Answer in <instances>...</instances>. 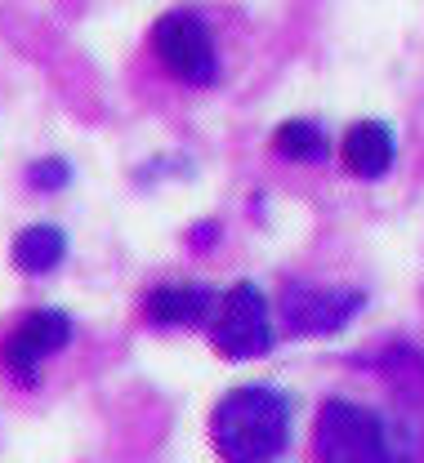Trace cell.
Returning a JSON list of instances; mask_svg holds the SVG:
<instances>
[{
  "label": "cell",
  "instance_id": "obj_13",
  "mask_svg": "<svg viewBox=\"0 0 424 463\" xmlns=\"http://www.w3.org/2000/svg\"><path fill=\"white\" fill-rule=\"evenodd\" d=\"M215 241H219V223H215V219H201L197 228L188 232V250H197V254H206Z\"/></svg>",
  "mask_w": 424,
  "mask_h": 463
},
{
  "label": "cell",
  "instance_id": "obj_1",
  "mask_svg": "<svg viewBox=\"0 0 424 463\" xmlns=\"http://www.w3.org/2000/svg\"><path fill=\"white\" fill-rule=\"evenodd\" d=\"M295 397L277 383H242L210 410V441L224 463H273L291 450Z\"/></svg>",
  "mask_w": 424,
  "mask_h": 463
},
{
  "label": "cell",
  "instance_id": "obj_8",
  "mask_svg": "<svg viewBox=\"0 0 424 463\" xmlns=\"http://www.w3.org/2000/svg\"><path fill=\"white\" fill-rule=\"evenodd\" d=\"M340 165L362 178V183H380L384 174L398 165V134L384 120H358L344 129L340 138Z\"/></svg>",
  "mask_w": 424,
  "mask_h": 463
},
{
  "label": "cell",
  "instance_id": "obj_12",
  "mask_svg": "<svg viewBox=\"0 0 424 463\" xmlns=\"http://www.w3.org/2000/svg\"><path fill=\"white\" fill-rule=\"evenodd\" d=\"M72 161H63V156H41V161H32L27 170H23V183L36 192V196H59L72 187Z\"/></svg>",
  "mask_w": 424,
  "mask_h": 463
},
{
  "label": "cell",
  "instance_id": "obj_6",
  "mask_svg": "<svg viewBox=\"0 0 424 463\" xmlns=\"http://www.w3.org/2000/svg\"><path fill=\"white\" fill-rule=\"evenodd\" d=\"M366 303H371L366 289H353V286L286 281L282 298H277V312H282V326L295 339H331V335H344L362 317Z\"/></svg>",
  "mask_w": 424,
  "mask_h": 463
},
{
  "label": "cell",
  "instance_id": "obj_9",
  "mask_svg": "<svg viewBox=\"0 0 424 463\" xmlns=\"http://www.w3.org/2000/svg\"><path fill=\"white\" fill-rule=\"evenodd\" d=\"M67 259V232L59 223H27L9 245V263L23 277H50Z\"/></svg>",
  "mask_w": 424,
  "mask_h": 463
},
{
  "label": "cell",
  "instance_id": "obj_11",
  "mask_svg": "<svg viewBox=\"0 0 424 463\" xmlns=\"http://www.w3.org/2000/svg\"><path fill=\"white\" fill-rule=\"evenodd\" d=\"M273 152L282 161H295V165H322V161H331V134L308 116H291V120L277 125Z\"/></svg>",
  "mask_w": 424,
  "mask_h": 463
},
{
  "label": "cell",
  "instance_id": "obj_5",
  "mask_svg": "<svg viewBox=\"0 0 424 463\" xmlns=\"http://www.w3.org/2000/svg\"><path fill=\"white\" fill-rule=\"evenodd\" d=\"M72 339H76V321L63 307L23 312L9 326V335L0 339V374H5V383H14L23 392H36L41 388V365L50 356H59Z\"/></svg>",
  "mask_w": 424,
  "mask_h": 463
},
{
  "label": "cell",
  "instance_id": "obj_2",
  "mask_svg": "<svg viewBox=\"0 0 424 463\" xmlns=\"http://www.w3.org/2000/svg\"><path fill=\"white\" fill-rule=\"evenodd\" d=\"M313 459L317 463H402V441L393 423L362 402L331 397L313 419Z\"/></svg>",
  "mask_w": 424,
  "mask_h": 463
},
{
  "label": "cell",
  "instance_id": "obj_3",
  "mask_svg": "<svg viewBox=\"0 0 424 463\" xmlns=\"http://www.w3.org/2000/svg\"><path fill=\"white\" fill-rule=\"evenodd\" d=\"M152 58L161 62V71L183 85V90H215L219 76H224V62H219V45H215V32L210 23L197 14V9H166L157 23H152Z\"/></svg>",
  "mask_w": 424,
  "mask_h": 463
},
{
  "label": "cell",
  "instance_id": "obj_10",
  "mask_svg": "<svg viewBox=\"0 0 424 463\" xmlns=\"http://www.w3.org/2000/svg\"><path fill=\"white\" fill-rule=\"evenodd\" d=\"M362 365H371L384 383H393L398 392H411V397H424V352L407 339H393L380 352L362 356Z\"/></svg>",
  "mask_w": 424,
  "mask_h": 463
},
{
  "label": "cell",
  "instance_id": "obj_7",
  "mask_svg": "<svg viewBox=\"0 0 424 463\" xmlns=\"http://www.w3.org/2000/svg\"><path fill=\"white\" fill-rule=\"evenodd\" d=\"M219 289L206 281H161L143 294V321L157 330H201L210 326Z\"/></svg>",
  "mask_w": 424,
  "mask_h": 463
},
{
  "label": "cell",
  "instance_id": "obj_4",
  "mask_svg": "<svg viewBox=\"0 0 424 463\" xmlns=\"http://www.w3.org/2000/svg\"><path fill=\"white\" fill-rule=\"evenodd\" d=\"M210 344L224 361H259L277 347L273 303L255 281H233L210 317Z\"/></svg>",
  "mask_w": 424,
  "mask_h": 463
}]
</instances>
